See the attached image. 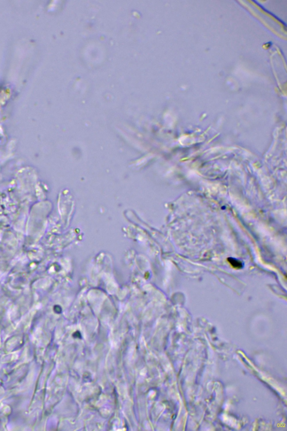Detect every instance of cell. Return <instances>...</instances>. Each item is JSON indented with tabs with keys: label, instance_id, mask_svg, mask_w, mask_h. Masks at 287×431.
<instances>
[{
	"label": "cell",
	"instance_id": "obj_1",
	"mask_svg": "<svg viewBox=\"0 0 287 431\" xmlns=\"http://www.w3.org/2000/svg\"><path fill=\"white\" fill-rule=\"evenodd\" d=\"M228 262H230L232 266L235 268H237V269H240L242 267V264L241 262H239V260H236L234 259H229Z\"/></svg>",
	"mask_w": 287,
	"mask_h": 431
}]
</instances>
